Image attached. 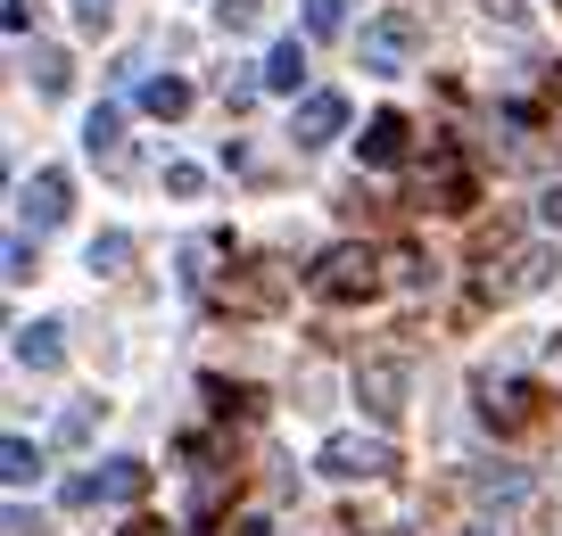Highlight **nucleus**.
Segmentation results:
<instances>
[{
    "mask_svg": "<svg viewBox=\"0 0 562 536\" xmlns=\"http://www.w3.org/2000/svg\"><path fill=\"white\" fill-rule=\"evenodd\" d=\"M124 256H133V240H124V231H100V240H91V281H116L124 273Z\"/></svg>",
    "mask_w": 562,
    "mask_h": 536,
    "instance_id": "a211bd4d",
    "label": "nucleus"
},
{
    "mask_svg": "<svg viewBox=\"0 0 562 536\" xmlns=\"http://www.w3.org/2000/svg\"><path fill=\"white\" fill-rule=\"evenodd\" d=\"M339 133H348V100H339V91H306L299 116H290V140H299V149H331Z\"/></svg>",
    "mask_w": 562,
    "mask_h": 536,
    "instance_id": "423d86ee",
    "label": "nucleus"
},
{
    "mask_svg": "<svg viewBox=\"0 0 562 536\" xmlns=\"http://www.w3.org/2000/svg\"><path fill=\"white\" fill-rule=\"evenodd\" d=\"M9 536H42V520L25 512V503H9Z\"/></svg>",
    "mask_w": 562,
    "mask_h": 536,
    "instance_id": "a878e982",
    "label": "nucleus"
},
{
    "mask_svg": "<svg viewBox=\"0 0 562 536\" xmlns=\"http://www.w3.org/2000/svg\"><path fill=\"white\" fill-rule=\"evenodd\" d=\"M0 479H9V487L42 479V446H34V437H9V446H0Z\"/></svg>",
    "mask_w": 562,
    "mask_h": 536,
    "instance_id": "dca6fc26",
    "label": "nucleus"
},
{
    "mask_svg": "<svg viewBox=\"0 0 562 536\" xmlns=\"http://www.w3.org/2000/svg\"><path fill=\"white\" fill-rule=\"evenodd\" d=\"M414 42H422V25L405 18V9H397V18H372L364 25V67L372 75H405V67H414Z\"/></svg>",
    "mask_w": 562,
    "mask_h": 536,
    "instance_id": "39448f33",
    "label": "nucleus"
},
{
    "mask_svg": "<svg viewBox=\"0 0 562 536\" xmlns=\"http://www.w3.org/2000/svg\"><path fill=\"white\" fill-rule=\"evenodd\" d=\"M463 536H496V528H463Z\"/></svg>",
    "mask_w": 562,
    "mask_h": 536,
    "instance_id": "c756f323",
    "label": "nucleus"
},
{
    "mask_svg": "<svg viewBox=\"0 0 562 536\" xmlns=\"http://www.w3.org/2000/svg\"><path fill=\"white\" fill-rule=\"evenodd\" d=\"M257 75H265V91H299L306 83V34H281L273 50H265Z\"/></svg>",
    "mask_w": 562,
    "mask_h": 536,
    "instance_id": "9d476101",
    "label": "nucleus"
},
{
    "mask_svg": "<svg viewBox=\"0 0 562 536\" xmlns=\"http://www.w3.org/2000/svg\"><path fill=\"white\" fill-rule=\"evenodd\" d=\"M348 25V0H299V34L306 42H331Z\"/></svg>",
    "mask_w": 562,
    "mask_h": 536,
    "instance_id": "2eb2a0df",
    "label": "nucleus"
},
{
    "mask_svg": "<svg viewBox=\"0 0 562 536\" xmlns=\"http://www.w3.org/2000/svg\"><path fill=\"white\" fill-rule=\"evenodd\" d=\"M356 397H364L372 421H397L405 413V364H364L356 372Z\"/></svg>",
    "mask_w": 562,
    "mask_h": 536,
    "instance_id": "0eeeda50",
    "label": "nucleus"
},
{
    "mask_svg": "<svg viewBox=\"0 0 562 536\" xmlns=\"http://www.w3.org/2000/svg\"><path fill=\"white\" fill-rule=\"evenodd\" d=\"M215 25H224V34H248V25H257V0H215Z\"/></svg>",
    "mask_w": 562,
    "mask_h": 536,
    "instance_id": "5701e85b",
    "label": "nucleus"
},
{
    "mask_svg": "<svg viewBox=\"0 0 562 536\" xmlns=\"http://www.w3.org/2000/svg\"><path fill=\"white\" fill-rule=\"evenodd\" d=\"M472 495H480V503H505V512H513V503L529 495V479L505 463V470H480V479H472Z\"/></svg>",
    "mask_w": 562,
    "mask_h": 536,
    "instance_id": "f3484780",
    "label": "nucleus"
},
{
    "mask_svg": "<svg viewBox=\"0 0 562 536\" xmlns=\"http://www.w3.org/2000/svg\"><path fill=\"white\" fill-rule=\"evenodd\" d=\"M397 157H405V116H397V107H381V116L356 133V166H397Z\"/></svg>",
    "mask_w": 562,
    "mask_h": 536,
    "instance_id": "6e6552de",
    "label": "nucleus"
},
{
    "mask_svg": "<svg viewBox=\"0 0 562 536\" xmlns=\"http://www.w3.org/2000/svg\"><path fill=\"white\" fill-rule=\"evenodd\" d=\"M25 75H34L42 100H58V91H67V58H58V50H34V58H25Z\"/></svg>",
    "mask_w": 562,
    "mask_h": 536,
    "instance_id": "6ab92c4d",
    "label": "nucleus"
},
{
    "mask_svg": "<svg viewBox=\"0 0 562 536\" xmlns=\"http://www.w3.org/2000/svg\"><path fill=\"white\" fill-rule=\"evenodd\" d=\"M0 25H9V34L25 42V34H34V0H9V9H0Z\"/></svg>",
    "mask_w": 562,
    "mask_h": 536,
    "instance_id": "b1692460",
    "label": "nucleus"
},
{
    "mask_svg": "<svg viewBox=\"0 0 562 536\" xmlns=\"http://www.w3.org/2000/svg\"><path fill=\"white\" fill-rule=\"evenodd\" d=\"M9 355H18L25 372H58V364H67V339H58V322H18Z\"/></svg>",
    "mask_w": 562,
    "mask_h": 536,
    "instance_id": "1a4fd4ad",
    "label": "nucleus"
},
{
    "mask_svg": "<svg viewBox=\"0 0 562 536\" xmlns=\"http://www.w3.org/2000/svg\"><path fill=\"white\" fill-rule=\"evenodd\" d=\"M546 281H554V256H546V248H521V256H513V273L488 281V289H496V297H521V289H546Z\"/></svg>",
    "mask_w": 562,
    "mask_h": 536,
    "instance_id": "ddd939ff",
    "label": "nucleus"
},
{
    "mask_svg": "<svg viewBox=\"0 0 562 536\" xmlns=\"http://www.w3.org/2000/svg\"><path fill=\"white\" fill-rule=\"evenodd\" d=\"M232 536H273V520H265V512H248V520H232Z\"/></svg>",
    "mask_w": 562,
    "mask_h": 536,
    "instance_id": "bb28decb",
    "label": "nucleus"
},
{
    "mask_svg": "<svg viewBox=\"0 0 562 536\" xmlns=\"http://www.w3.org/2000/svg\"><path fill=\"white\" fill-rule=\"evenodd\" d=\"M538 224H546V231H562V182H554V191L538 198Z\"/></svg>",
    "mask_w": 562,
    "mask_h": 536,
    "instance_id": "393cba45",
    "label": "nucleus"
},
{
    "mask_svg": "<svg viewBox=\"0 0 562 536\" xmlns=\"http://www.w3.org/2000/svg\"><path fill=\"white\" fill-rule=\"evenodd\" d=\"M83 157L91 166H124V116L116 107H91L83 116Z\"/></svg>",
    "mask_w": 562,
    "mask_h": 536,
    "instance_id": "f8f14e48",
    "label": "nucleus"
},
{
    "mask_svg": "<svg viewBox=\"0 0 562 536\" xmlns=\"http://www.w3.org/2000/svg\"><path fill=\"white\" fill-rule=\"evenodd\" d=\"M331 479H381L397 454H389V437H364V430H339V437H323V454H315Z\"/></svg>",
    "mask_w": 562,
    "mask_h": 536,
    "instance_id": "7ed1b4c3",
    "label": "nucleus"
},
{
    "mask_svg": "<svg viewBox=\"0 0 562 536\" xmlns=\"http://www.w3.org/2000/svg\"><path fill=\"white\" fill-rule=\"evenodd\" d=\"M124 536H158V520H133V528H124Z\"/></svg>",
    "mask_w": 562,
    "mask_h": 536,
    "instance_id": "c85d7f7f",
    "label": "nucleus"
},
{
    "mask_svg": "<svg viewBox=\"0 0 562 536\" xmlns=\"http://www.w3.org/2000/svg\"><path fill=\"white\" fill-rule=\"evenodd\" d=\"M199 191H207V173H199V166H182V157H175V166H166V198H199Z\"/></svg>",
    "mask_w": 562,
    "mask_h": 536,
    "instance_id": "4be33fe9",
    "label": "nucleus"
},
{
    "mask_svg": "<svg viewBox=\"0 0 562 536\" xmlns=\"http://www.w3.org/2000/svg\"><path fill=\"white\" fill-rule=\"evenodd\" d=\"M67 207H75L67 166H42L34 182L18 191V224H25V231H58V224H67Z\"/></svg>",
    "mask_w": 562,
    "mask_h": 536,
    "instance_id": "20e7f679",
    "label": "nucleus"
},
{
    "mask_svg": "<svg viewBox=\"0 0 562 536\" xmlns=\"http://www.w3.org/2000/svg\"><path fill=\"white\" fill-rule=\"evenodd\" d=\"M306 289H315L323 306H356V297L381 289V256H372V248H331L323 264H306Z\"/></svg>",
    "mask_w": 562,
    "mask_h": 536,
    "instance_id": "f257e3e1",
    "label": "nucleus"
},
{
    "mask_svg": "<svg viewBox=\"0 0 562 536\" xmlns=\"http://www.w3.org/2000/svg\"><path fill=\"white\" fill-rule=\"evenodd\" d=\"M480 421L521 430V421H529V388H521V380H480Z\"/></svg>",
    "mask_w": 562,
    "mask_h": 536,
    "instance_id": "9b49d317",
    "label": "nucleus"
},
{
    "mask_svg": "<svg viewBox=\"0 0 562 536\" xmlns=\"http://www.w3.org/2000/svg\"><path fill=\"white\" fill-rule=\"evenodd\" d=\"M140 495H149V463H140V454H116L108 470L67 479V503H140Z\"/></svg>",
    "mask_w": 562,
    "mask_h": 536,
    "instance_id": "f03ea898",
    "label": "nucleus"
},
{
    "mask_svg": "<svg viewBox=\"0 0 562 536\" xmlns=\"http://www.w3.org/2000/svg\"><path fill=\"white\" fill-rule=\"evenodd\" d=\"M34 240H42V231H9V281H34Z\"/></svg>",
    "mask_w": 562,
    "mask_h": 536,
    "instance_id": "412c9836",
    "label": "nucleus"
},
{
    "mask_svg": "<svg viewBox=\"0 0 562 536\" xmlns=\"http://www.w3.org/2000/svg\"><path fill=\"white\" fill-rule=\"evenodd\" d=\"M488 18H505V25H521V0H480Z\"/></svg>",
    "mask_w": 562,
    "mask_h": 536,
    "instance_id": "cd10ccee",
    "label": "nucleus"
},
{
    "mask_svg": "<svg viewBox=\"0 0 562 536\" xmlns=\"http://www.w3.org/2000/svg\"><path fill=\"white\" fill-rule=\"evenodd\" d=\"M140 107H149V116H166V124H175L182 107H191V83H182V75H149V83H140Z\"/></svg>",
    "mask_w": 562,
    "mask_h": 536,
    "instance_id": "4468645a",
    "label": "nucleus"
},
{
    "mask_svg": "<svg viewBox=\"0 0 562 536\" xmlns=\"http://www.w3.org/2000/svg\"><path fill=\"white\" fill-rule=\"evenodd\" d=\"M108 25H116V0H75V34H91V42H100Z\"/></svg>",
    "mask_w": 562,
    "mask_h": 536,
    "instance_id": "aec40b11",
    "label": "nucleus"
}]
</instances>
